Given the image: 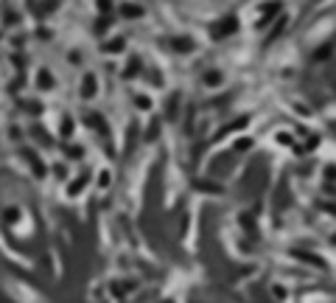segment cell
<instances>
[{
  "mask_svg": "<svg viewBox=\"0 0 336 303\" xmlns=\"http://www.w3.org/2000/svg\"><path fill=\"white\" fill-rule=\"evenodd\" d=\"M37 84H39V90H51V87H54V76L42 67V70L37 73Z\"/></svg>",
  "mask_w": 336,
  "mask_h": 303,
  "instance_id": "6da1fadb",
  "label": "cell"
},
{
  "mask_svg": "<svg viewBox=\"0 0 336 303\" xmlns=\"http://www.w3.org/2000/svg\"><path fill=\"white\" fill-rule=\"evenodd\" d=\"M93 93H95V79H93V73H87V76H84V81H81V96H93Z\"/></svg>",
  "mask_w": 336,
  "mask_h": 303,
  "instance_id": "7a4b0ae2",
  "label": "cell"
},
{
  "mask_svg": "<svg viewBox=\"0 0 336 303\" xmlns=\"http://www.w3.org/2000/svg\"><path fill=\"white\" fill-rule=\"evenodd\" d=\"M121 14H123V17H140V14H143V9H140V6H132V3H123V6H121Z\"/></svg>",
  "mask_w": 336,
  "mask_h": 303,
  "instance_id": "3957f363",
  "label": "cell"
},
{
  "mask_svg": "<svg viewBox=\"0 0 336 303\" xmlns=\"http://www.w3.org/2000/svg\"><path fill=\"white\" fill-rule=\"evenodd\" d=\"M123 40H110V45H104V51H121Z\"/></svg>",
  "mask_w": 336,
  "mask_h": 303,
  "instance_id": "277c9868",
  "label": "cell"
},
{
  "mask_svg": "<svg viewBox=\"0 0 336 303\" xmlns=\"http://www.w3.org/2000/svg\"><path fill=\"white\" fill-rule=\"evenodd\" d=\"M17 20H20V17H17L14 11H6V14H3V22H6V25H14Z\"/></svg>",
  "mask_w": 336,
  "mask_h": 303,
  "instance_id": "5b68a950",
  "label": "cell"
},
{
  "mask_svg": "<svg viewBox=\"0 0 336 303\" xmlns=\"http://www.w3.org/2000/svg\"><path fill=\"white\" fill-rule=\"evenodd\" d=\"M110 6H112V0H98V9L101 11H110Z\"/></svg>",
  "mask_w": 336,
  "mask_h": 303,
  "instance_id": "8992f818",
  "label": "cell"
}]
</instances>
